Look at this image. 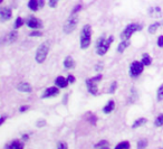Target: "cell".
Here are the masks:
<instances>
[{"mask_svg":"<svg viewBox=\"0 0 163 149\" xmlns=\"http://www.w3.org/2000/svg\"><path fill=\"white\" fill-rule=\"evenodd\" d=\"M22 138L25 139V140H28V134H24V136H22Z\"/></svg>","mask_w":163,"mask_h":149,"instance_id":"cell-38","label":"cell"},{"mask_svg":"<svg viewBox=\"0 0 163 149\" xmlns=\"http://www.w3.org/2000/svg\"><path fill=\"white\" fill-rule=\"evenodd\" d=\"M49 46H50V43L49 41H45L38 47L37 52H36V56H35V60H36L37 63L40 64L46 60V57H47L49 52Z\"/></svg>","mask_w":163,"mask_h":149,"instance_id":"cell-2","label":"cell"},{"mask_svg":"<svg viewBox=\"0 0 163 149\" xmlns=\"http://www.w3.org/2000/svg\"><path fill=\"white\" fill-rule=\"evenodd\" d=\"M28 109H29V107H28V105H22V107H20L19 111H20V112H25V111H27Z\"/></svg>","mask_w":163,"mask_h":149,"instance_id":"cell-33","label":"cell"},{"mask_svg":"<svg viewBox=\"0 0 163 149\" xmlns=\"http://www.w3.org/2000/svg\"><path fill=\"white\" fill-rule=\"evenodd\" d=\"M11 15H12V12H11V10L9 8H2V9L0 10V18H1L2 22L8 20V19L11 17Z\"/></svg>","mask_w":163,"mask_h":149,"instance_id":"cell-11","label":"cell"},{"mask_svg":"<svg viewBox=\"0 0 163 149\" xmlns=\"http://www.w3.org/2000/svg\"><path fill=\"white\" fill-rule=\"evenodd\" d=\"M81 9H82V6H81V5H78L77 7L75 8L74 10H73V12H72V14H74V15H75V14H77L78 10H81Z\"/></svg>","mask_w":163,"mask_h":149,"instance_id":"cell-34","label":"cell"},{"mask_svg":"<svg viewBox=\"0 0 163 149\" xmlns=\"http://www.w3.org/2000/svg\"><path fill=\"white\" fill-rule=\"evenodd\" d=\"M45 123H46V121H45V120H40V121H38V122H37V126L40 128V127H43V126H44Z\"/></svg>","mask_w":163,"mask_h":149,"instance_id":"cell-35","label":"cell"},{"mask_svg":"<svg viewBox=\"0 0 163 149\" xmlns=\"http://www.w3.org/2000/svg\"><path fill=\"white\" fill-rule=\"evenodd\" d=\"M141 62L143 63L144 66H149V65H151V63H152V60H151V57H150L149 54H143Z\"/></svg>","mask_w":163,"mask_h":149,"instance_id":"cell-20","label":"cell"},{"mask_svg":"<svg viewBox=\"0 0 163 149\" xmlns=\"http://www.w3.org/2000/svg\"><path fill=\"white\" fill-rule=\"evenodd\" d=\"M102 78V74L96 75L95 78H91L88 80H86V85H87V90L88 92L93 95L97 94V82Z\"/></svg>","mask_w":163,"mask_h":149,"instance_id":"cell-5","label":"cell"},{"mask_svg":"<svg viewBox=\"0 0 163 149\" xmlns=\"http://www.w3.org/2000/svg\"><path fill=\"white\" fill-rule=\"evenodd\" d=\"M64 66L65 68L67 70H69V68H74L75 67V61L73 60V57L72 56H67L65 61H64Z\"/></svg>","mask_w":163,"mask_h":149,"instance_id":"cell-14","label":"cell"},{"mask_svg":"<svg viewBox=\"0 0 163 149\" xmlns=\"http://www.w3.org/2000/svg\"><path fill=\"white\" fill-rule=\"evenodd\" d=\"M18 36V33L17 30H14V31H10L9 34H7L4 38V43H12V41H16V38Z\"/></svg>","mask_w":163,"mask_h":149,"instance_id":"cell-12","label":"cell"},{"mask_svg":"<svg viewBox=\"0 0 163 149\" xmlns=\"http://www.w3.org/2000/svg\"><path fill=\"white\" fill-rule=\"evenodd\" d=\"M142 29V25L140 24H130L125 27V29L123 30L122 34H121V38L123 39H129V38L132 36V34L135 33V31H140Z\"/></svg>","mask_w":163,"mask_h":149,"instance_id":"cell-4","label":"cell"},{"mask_svg":"<svg viewBox=\"0 0 163 149\" xmlns=\"http://www.w3.org/2000/svg\"><path fill=\"white\" fill-rule=\"evenodd\" d=\"M6 149H24V144L19 140H15V141L11 142L10 145H8Z\"/></svg>","mask_w":163,"mask_h":149,"instance_id":"cell-16","label":"cell"},{"mask_svg":"<svg viewBox=\"0 0 163 149\" xmlns=\"http://www.w3.org/2000/svg\"><path fill=\"white\" fill-rule=\"evenodd\" d=\"M77 22H78V18H77V16H76V14H75V15L74 14H72V16L68 18V20H67L66 24H65V26H64V31L66 34L72 33V31L76 28Z\"/></svg>","mask_w":163,"mask_h":149,"instance_id":"cell-6","label":"cell"},{"mask_svg":"<svg viewBox=\"0 0 163 149\" xmlns=\"http://www.w3.org/2000/svg\"><path fill=\"white\" fill-rule=\"evenodd\" d=\"M91 37H92V28L89 25H84L81 33V47L86 49L91 44Z\"/></svg>","mask_w":163,"mask_h":149,"instance_id":"cell-1","label":"cell"},{"mask_svg":"<svg viewBox=\"0 0 163 149\" xmlns=\"http://www.w3.org/2000/svg\"><path fill=\"white\" fill-rule=\"evenodd\" d=\"M107 146H108V142L106 141V140H102V141H100L98 144L95 145V148H104V147H107Z\"/></svg>","mask_w":163,"mask_h":149,"instance_id":"cell-26","label":"cell"},{"mask_svg":"<svg viewBox=\"0 0 163 149\" xmlns=\"http://www.w3.org/2000/svg\"><path fill=\"white\" fill-rule=\"evenodd\" d=\"M28 7L33 11H37L38 8H39V0H29Z\"/></svg>","mask_w":163,"mask_h":149,"instance_id":"cell-19","label":"cell"},{"mask_svg":"<svg viewBox=\"0 0 163 149\" xmlns=\"http://www.w3.org/2000/svg\"><path fill=\"white\" fill-rule=\"evenodd\" d=\"M44 6V0H39V7H43Z\"/></svg>","mask_w":163,"mask_h":149,"instance_id":"cell-37","label":"cell"},{"mask_svg":"<svg viewBox=\"0 0 163 149\" xmlns=\"http://www.w3.org/2000/svg\"><path fill=\"white\" fill-rule=\"evenodd\" d=\"M17 90L20 91V92H22V93H30L31 90H33V88H31V85H30L29 83L20 82L18 85H17Z\"/></svg>","mask_w":163,"mask_h":149,"instance_id":"cell-10","label":"cell"},{"mask_svg":"<svg viewBox=\"0 0 163 149\" xmlns=\"http://www.w3.org/2000/svg\"><path fill=\"white\" fill-rule=\"evenodd\" d=\"M159 27H160V22H154L152 25H150V26H149V33L154 34L156 30H158Z\"/></svg>","mask_w":163,"mask_h":149,"instance_id":"cell-22","label":"cell"},{"mask_svg":"<svg viewBox=\"0 0 163 149\" xmlns=\"http://www.w3.org/2000/svg\"><path fill=\"white\" fill-rule=\"evenodd\" d=\"M95 70H96V71H98V70H102V66H96V67H95Z\"/></svg>","mask_w":163,"mask_h":149,"instance_id":"cell-39","label":"cell"},{"mask_svg":"<svg viewBox=\"0 0 163 149\" xmlns=\"http://www.w3.org/2000/svg\"><path fill=\"white\" fill-rule=\"evenodd\" d=\"M27 26L30 27V28H33V29H38V28H40L43 25H41V22L39 20V19L37 18H29L28 20L26 22Z\"/></svg>","mask_w":163,"mask_h":149,"instance_id":"cell-9","label":"cell"},{"mask_svg":"<svg viewBox=\"0 0 163 149\" xmlns=\"http://www.w3.org/2000/svg\"><path fill=\"white\" fill-rule=\"evenodd\" d=\"M154 124H155V127H162L163 126V113H161V114H159V116L156 117Z\"/></svg>","mask_w":163,"mask_h":149,"instance_id":"cell-24","label":"cell"},{"mask_svg":"<svg viewBox=\"0 0 163 149\" xmlns=\"http://www.w3.org/2000/svg\"><path fill=\"white\" fill-rule=\"evenodd\" d=\"M57 149H68V147H67L66 142H59L57 146Z\"/></svg>","mask_w":163,"mask_h":149,"instance_id":"cell-31","label":"cell"},{"mask_svg":"<svg viewBox=\"0 0 163 149\" xmlns=\"http://www.w3.org/2000/svg\"><path fill=\"white\" fill-rule=\"evenodd\" d=\"M156 98H158V101H162L163 100V84L160 85V88L158 89V92H156Z\"/></svg>","mask_w":163,"mask_h":149,"instance_id":"cell-25","label":"cell"},{"mask_svg":"<svg viewBox=\"0 0 163 149\" xmlns=\"http://www.w3.org/2000/svg\"><path fill=\"white\" fill-rule=\"evenodd\" d=\"M67 81H68V83H75V81H76V78H75V76L74 75H72V74H69L68 76H67Z\"/></svg>","mask_w":163,"mask_h":149,"instance_id":"cell-30","label":"cell"},{"mask_svg":"<svg viewBox=\"0 0 163 149\" xmlns=\"http://www.w3.org/2000/svg\"><path fill=\"white\" fill-rule=\"evenodd\" d=\"M158 46L159 47H163V36H160L158 38Z\"/></svg>","mask_w":163,"mask_h":149,"instance_id":"cell-32","label":"cell"},{"mask_svg":"<svg viewBox=\"0 0 163 149\" xmlns=\"http://www.w3.org/2000/svg\"><path fill=\"white\" fill-rule=\"evenodd\" d=\"M101 149H110V148H108V146H107V147H104V148H101Z\"/></svg>","mask_w":163,"mask_h":149,"instance_id":"cell-40","label":"cell"},{"mask_svg":"<svg viewBox=\"0 0 163 149\" xmlns=\"http://www.w3.org/2000/svg\"><path fill=\"white\" fill-rule=\"evenodd\" d=\"M114 109H115V102L113 100H110L107 104L103 108V112L104 113H111Z\"/></svg>","mask_w":163,"mask_h":149,"instance_id":"cell-15","label":"cell"},{"mask_svg":"<svg viewBox=\"0 0 163 149\" xmlns=\"http://www.w3.org/2000/svg\"><path fill=\"white\" fill-rule=\"evenodd\" d=\"M117 88V82H113L112 83L111 88H110V93H114V91Z\"/></svg>","mask_w":163,"mask_h":149,"instance_id":"cell-29","label":"cell"},{"mask_svg":"<svg viewBox=\"0 0 163 149\" xmlns=\"http://www.w3.org/2000/svg\"><path fill=\"white\" fill-rule=\"evenodd\" d=\"M22 24H24L22 19L20 18V17H18V18L16 19V22H15V29H18L19 27H21Z\"/></svg>","mask_w":163,"mask_h":149,"instance_id":"cell-27","label":"cell"},{"mask_svg":"<svg viewBox=\"0 0 163 149\" xmlns=\"http://www.w3.org/2000/svg\"><path fill=\"white\" fill-rule=\"evenodd\" d=\"M114 149H130V142L129 141H122L116 146Z\"/></svg>","mask_w":163,"mask_h":149,"instance_id":"cell-21","label":"cell"},{"mask_svg":"<svg viewBox=\"0 0 163 149\" xmlns=\"http://www.w3.org/2000/svg\"><path fill=\"white\" fill-rule=\"evenodd\" d=\"M5 120H6V116H2L1 117V121H0V124H2L5 122Z\"/></svg>","mask_w":163,"mask_h":149,"instance_id":"cell-36","label":"cell"},{"mask_svg":"<svg viewBox=\"0 0 163 149\" xmlns=\"http://www.w3.org/2000/svg\"><path fill=\"white\" fill-rule=\"evenodd\" d=\"M129 45H130V41H129V39H123V41L120 43L119 47H117V51H119V53L124 52V51L129 47Z\"/></svg>","mask_w":163,"mask_h":149,"instance_id":"cell-17","label":"cell"},{"mask_svg":"<svg viewBox=\"0 0 163 149\" xmlns=\"http://www.w3.org/2000/svg\"><path fill=\"white\" fill-rule=\"evenodd\" d=\"M148 146V140L146 139H141L137 141V149H145Z\"/></svg>","mask_w":163,"mask_h":149,"instance_id":"cell-23","label":"cell"},{"mask_svg":"<svg viewBox=\"0 0 163 149\" xmlns=\"http://www.w3.org/2000/svg\"><path fill=\"white\" fill-rule=\"evenodd\" d=\"M146 121H148V120L145 119V118H139V119H136L133 122V124H132V128H133V129H135V128L141 127V126H143L144 123H146Z\"/></svg>","mask_w":163,"mask_h":149,"instance_id":"cell-18","label":"cell"},{"mask_svg":"<svg viewBox=\"0 0 163 149\" xmlns=\"http://www.w3.org/2000/svg\"><path fill=\"white\" fill-rule=\"evenodd\" d=\"M112 41H113V36H111L108 39H105L104 37H101L100 39L96 41L97 54H98V55H104V54L110 49V46H111Z\"/></svg>","mask_w":163,"mask_h":149,"instance_id":"cell-3","label":"cell"},{"mask_svg":"<svg viewBox=\"0 0 163 149\" xmlns=\"http://www.w3.org/2000/svg\"><path fill=\"white\" fill-rule=\"evenodd\" d=\"M143 68H144V65H143L142 62H133L130 66L131 76H132V78H136V76H139V75L143 72Z\"/></svg>","mask_w":163,"mask_h":149,"instance_id":"cell-7","label":"cell"},{"mask_svg":"<svg viewBox=\"0 0 163 149\" xmlns=\"http://www.w3.org/2000/svg\"><path fill=\"white\" fill-rule=\"evenodd\" d=\"M41 35H43V33H41V31H38V30H35V31H31V33H30V36H31V37H35V36H36V37H40Z\"/></svg>","mask_w":163,"mask_h":149,"instance_id":"cell-28","label":"cell"},{"mask_svg":"<svg viewBox=\"0 0 163 149\" xmlns=\"http://www.w3.org/2000/svg\"><path fill=\"white\" fill-rule=\"evenodd\" d=\"M58 93H59L58 89H57V88H55V86H52V88H48V89L45 90L44 93H43V95H41V98H43V99H45V98L56 97V95H58Z\"/></svg>","mask_w":163,"mask_h":149,"instance_id":"cell-8","label":"cell"},{"mask_svg":"<svg viewBox=\"0 0 163 149\" xmlns=\"http://www.w3.org/2000/svg\"><path fill=\"white\" fill-rule=\"evenodd\" d=\"M55 83L58 88H66V86L69 84L68 81H67V78H65L64 76H58V78L55 80Z\"/></svg>","mask_w":163,"mask_h":149,"instance_id":"cell-13","label":"cell"}]
</instances>
